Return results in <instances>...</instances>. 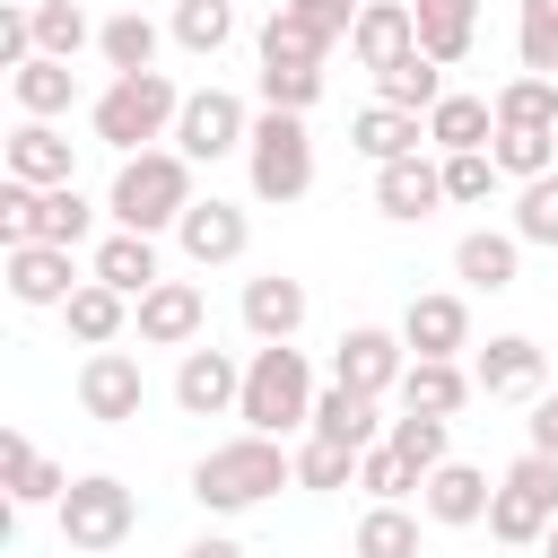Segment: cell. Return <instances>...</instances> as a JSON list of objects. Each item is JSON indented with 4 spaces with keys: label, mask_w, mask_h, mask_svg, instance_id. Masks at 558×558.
Here are the masks:
<instances>
[{
    "label": "cell",
    "mask_w": 558,
    "mask_h": 558,
    "mask_svg": "<svg viewBox=\"0 0 558 558\" xmlns=\"http://www.w3.org/2000/svg\"><path fill=\"white\" fill-rule=\"evenodd\" d=\"M279 488H296V453L279 445V436H227V445H209L201 462H192V497L209 506V514H244V506H262V497H279Z\"/></svg>",
    "instance_id": "cell-1"
},
{
    "label": "cell",
    "mask_w": 558,
    "mask_h": 558,
    "mask_svg": "<svg viewBox=\"0 0 558 558\" xmlns=\"http://www.w3.org/2000/svg\"><path fill=\"white\" fill-rule=\"evenodd\" d=\"M192 201H201V192H192V157H183V148H140V157H122V174H113V192H105L113 227H140V235L183 227Z\"/></svg>",
    "instance_id": "cell-2"
},
{
    "label": "cell",
    "mask_w": 558,
    "mask_h": 558,
    "mask_svg": "<svg viewBox=\"0 0 558 558\" xmlns=\"http://www.w3.org/2000/svg\"><path fill=\"white\" fill-rule=\"evenodd\" d=\"M235 418H244L253 436L314 427V366H305L296 340H262V349L244 357V401H235Z\"/></svg>",
    "instance_id": "cell-3"
},
{
    "label": "cell",
    "mask_w": 558,
    "mask_h": 558,
    "mask_svg": "<svg viewBox=\"0 0 558 558\" xmlns=\"http://www.w3.org/2000/svg\"><path fill=\"white\" fill-rule=\"evenodd\" d=\"M174 113H183V87L166 70H122L96 105H87V131L122 157H140L148 140H174Z\"/></svg>",
    "instance_id": "cell-4"
},
{
    "label": "cell",
    "mask_w": 558,
    "mask_h": 558,
    "mask_svg": "<svg viewBox=\"0 0 558 558\" xmlns=\"http://www.w3.org/2000/svg\"><path fill=\"white\" fill-rule=\"evenodd\" d=\"M244 174H253V201H305L314 192V140H305V113H279L262 105L253 113V140H244Z\"/></svg>",
    "instance_id": "cell-5"
},
{
    "label": "cell",
    "mask_w": 558,
    "mask_h": 558,
    "mask_svg": "<svg viewBox=\"0 0 558 558\" xmlns=\"http://www.w3.org/2000/svg\"><path fill=\"white\" fill-rule=\"evenodd\" d=\"M549 523H558V453H514L506 462V480H497V497H488V541H506V549H532V541H549Z\"/></svg>",
    "instance_id": "cell-6"
},
{
    "label": "cell",
    "mask_w": 558,
    "mask_h": 558,
    "mask_svg": "<svg viewBox=\"0 0 558 558\" xmlns=\"http://www.w3.org/2000/svg\"><path fill=\"white\" fill-rule=\"evenodd\" d=\"M87 227H96V209H87V192L78 183H0V244H87Z\"/></svg>",
    "instance_id": "cell-7"
},
{
    "label": "cell",
    "mask_w": 558,
    "mask_h": 558,
    "mask_svg": "<svg viewBox=\"0 0 558 558\" xmlns=\"http://www.w3.org/2000/svg\"><path fill=\"white\" fill-rule=\"evenodd\" d=\"M52 523H61V549L105 558V549H122V541L140 532V497H131L113 471H87V480H70V497L52 506Z\"/></svg>",
    "instance_id": "cell-8"
},
{
    "label": "cell",
    "mask_w": 558,
    "mask_h": 558,
    "mask_svg": "<svg viewBox=\"0 0 558 558\" xmlns=\"http://www.w3.org/2000/svg\"><path fill=\"white\" fill-rule=\"evenodd\" d=\"M244 140H253L244 96H227V87H192V96H183V113H174V148H183L192 166H218V157H235Z\"/></svg>",
    "instance_id": "cell-9"
},
{
    "label": "cell",
    "mask_w": 558,
    "mask_h": 558,
    "mask_svg": "<svg viewBox=\"0 0 558 558\" xmlns=\"http://www.w3.org/2000/svg\"><path fill=\"white\" fill-rule=\"evenodd\" d=\"M401 375H410V340L401 331H384V323H349L340 331V349H331V384H349V392H401Z\"/></svg>",
    "instance_id": "cell-10"
},
{
    "label": "cell",
    "mask_w": 558,
    "mask_h": 558,
    "mask_svg": "<svg viewBox=\"0 0 558 558\" xmlns=\"http://www.w3.org/2000/svg\"><path fill=\"white\" fill-rule=\"evenodd\" d=\"M140 401H148L140 357H131V349H87V366H78V410H87L96 427H122V418H140Z\"/></svg>",
    "instance_id": "cell-11"
},
{
    "label": "cell",
    "mask_w": 558,
    "mask_h": 558,
    "mask_svg": "<svg viewBox=\"0 0 558 558\" xmlns=\"http://www.w3.org/2000/svg\"><path fill=\"white\" fill-rule=\"evenodd\" d=\"M174 244H183V262L192 270H227V262H244V244H253V218L235 209V201H192L183 209V227H174Z\"/></svg>",
    "instance_id": "cell-12"
},
{
    "label": "cell",
    "mask_w": 558,
    "mask_h": 558,
    "mask_svg": "<svg viewBox=\"0 0 558 558\" xmlns=\"http://www.w3.org/2000/svg\"><path fill=\"white\" fill-rule=\"evenodd\" d=\"M471 375H480V392H488V401H541V392H549V349H541V340H523V331H497V340L480 349V366H471Z\"/></svg>",
    "instance_id": "cell-13"
},
{
    "label": "cell",
    "mask_w": 558,
    "mask_h": 558,
    "mask_svg": "<svg viewBox=\"0 0 558 558\" xmlns=\"http://www.w3.org/2000/svg\"><path fill=\"white\" fill-rule=\"evenodd\" d=\"M235 401H244V366H235L227 349H201V340H192L183 366H174V410H183V418H227Z\"/></svg>",
    "instance_id": "cell-14"
},
{
    "label": "cell",
    "mask_w": 558,
    "mask_h": 558,
    "mask_svg": "<svg viewBox=\"0 0 558 558\" xmlns=\"http://www.w3.org/2000/svg\"><path fill=\"white\" fill-rule=\"evenodd\" d=\"M131 323H140V340H148V349H192V340H201V323H209V296H201L192 279H157V288L131 305Z\"/></svg>",
    "instance_id": "cell-15"
},
{
    "label": "cell",
    "mask_w": 558,
    "mask_h": 558,
    "mask_svg": "<svg viewBox=\"0 0 558 558\" xmlns=\"http://www.w3.org/2000/svg\"><path fill=\"white\" fill-rule=\"evenodd\" d=\"M0 270H9L17 305H70V288H78L70 244H0Z\"/></svg>",
    "instance_id": "cell-16"
},
{
    "label": "cell",
    "mask_w": 558,
    "mask_h": 558,
    "mask_svg": "<svg viewBox=\"0 0 558 558\" xmlns=\"http://www.w3.org/2000/svg\"><path fill=\"white\" fill-rule=\"evenodd\" d=\"M488 497H497V488H488V471H471V462H453V453L418 480V514H427V523H445V532L488 523Z\"/></svg>",
    "instance_id": "cell-17"
},
{
    "label": "cell",
    "mask_w": 558,
    "mask_h": 558,
    "mask_svg": "<svg viewBox=\"0 0 558 558\" xmlns=\"http://www.w3.org/2000/svg\"><path fill=\"white\" fill-rule=\"evenodd\" d=\"M436 201H445V157H392V166H375V209L384 218L418 227V218H436Z\"/></svg>",
    "instance_id": "cell-18"
},
{
    "label": "cell",
    "mask_w": 558,
    "mask_h": 558,
    "mask_svg": "<svg viewBox=\"0 0 558 558\" xmlns=\"http://www.w3.org/2000/svg\"><path fill=\"white\" fill-rule=\"evenodd\" d=\"M0 488H9V506H61L70 497V471L52 453H35L26 427H0Z\"/></svg>",
    "instance_id": "cell-19"
},
{
    "label": "cell",
    "mask_w": 558,
    "mask_h": 558,
    "mask_svg": "<svg viewBox=\"0 0 558 558\" xmlns=\"http://www.w3.org/2000/svg\"><path fill=\"white\" fill-rule=\"evenodd\" d=\"M401 340H410V357H462V349H471V305H462L453 288H436V296H410V314H401Z\"/></svg>",
    "instance_id": "cell-20"
},
{
    "label": "cell",
    "mask_w": 558,
    "mask_h": 558,
    "mask_svg": "<svg viewBox=\"0 0 558 558\" xmlns=\"http://www.w3.org/2000/svg\"><path fill=\"white\" fill-rule=\"evenodd\" d=\"M349 52H357V70H392L401 52H418V17H410V0H366L357 26H349Z\"/></svg>",
    "instance_id": "cell-21"
},
{
    "label": "cell",
    "mask_w": 558,
    "mask_h": 558,
    "mask_svg": "<svg viewBox=\"0 0 558 558\" xmlns=\"http://www.w3.org/2000/svg\"><path fill=\"white\" fill-rule=\"evenodd\" d=\"M514 270H523V235H514V227H471V235L453 244V279H471V288H488V296H506Z\"/></svg>",
    "instance_id": "cell-22"
},
{
    "label": "cell",
    "mask_w": 558,
    "mask_h": 558,
    "mask_svg": "<svg viewBox=\"0 0 558 558\" xmlns=\"http://www.w3.org/2000/svg\"><path fill=\"white\" fill-rule=\"evenodd\" d=\"M244 331L253 340H296L305 331V279H288V270L244 279Z\"/></svg>",
    "instance_id": "cell-23"
},
{
    "label": "cell",
    "mask_w": 558,
    "mask_h": 558,
    "mask_svg": "<svg viewBox=\"0 0 558 558\" xmlns=\"http://www.w3.org/2000/svg\"><path fill=\"white\" fill-rule=\"evenodd\" d=\"M87 279H105V288H122V296L140 305V296L166 279V270H157V235H140V227H113V235L96 244V270H87Z\"/></svg>",
    "instance_id": "cell-24"
},
{
    "label": "cell",
    "mask_w": 558,
    "mask_h": 558,
    "mask_svg": "<svg viewBox=\"0 0 558 558\" xmlns=\"http://www.w3.org/2000/svg\"><path fill=\"white\" fill-rule=\"evenodd\" d=\"M384 427H392V418H375V392L323 384V392H314V427H305V436H331V445H357V453H366V445H384Z\"/></svg>",
    "instance_id": "cell-25"
},
{
    "label": "cell",
    "mask_w": 558,
    "mask_h": 558,
    "mask_svg": "<svg viewBox=\"0 0 558 558\" xmlns=\"http://www.w3.org/2000/svg\"><path fill=\"white\" fill-rule=\"evenodd\" d=\"M418 140H427V113H401V105H366V113L349 122V148H357L366 166H392V157H418Z\"/></svg>",
    "instance_id": "cell-26"
},
{
    "label": "cell",
    "mask_w": 558,
    "mask_h": 558,
    "mask_svg": "<svg viewBox=\"0 0 558 558\" xmlns=\"http://www.w3.org/2000/svg\"><path fill=\"white\" fill-rule=\"evenodd\" d=\"M70 166H78V148H70L52 122L26 113V122L9 131V174H17V183H44V192H52V183H70Z\"/></svg>",
    "instance_id": "cell-27"
},
{
    "label": "cell",
    "mask_w": 558,
    "mask_h": 558,
    "mask_svg": "<svg viewBox=\"0 0 558 558\" xmlns=\"http://www.w3.org/2000/svg\"><path fill=\"white\" fill-rule=\"evenodd\" d=\"M61 323H70V340L113 349V340L131 331V296H122V288H105V279H78V288H70V305H61Z\"/></svg>",
    "instance_id": "cell-28"
},
{
    "label": "cell",
    "mask_w": 558,
    "mask_h": 558,
    "mask_svg": "<svg viewBox=\"0 0 558 558\" xmlns=\"http://www.w3.org/2000/svg\"><path fill=\"white\" fill-rule=\"evenodd\" d=\"M471 392H480V375H471L462 357H410V375H401V410H436V418H453Z\"/></svg>",
    "instance_id": "cell-29"
},
{
    "label": "cell",
    "mask_w": 558,
    "mask_h": 558,
    "mask_svg": "<svg viewBox=\"0 0 558 558\" xmlns=\"http://www.w3.org/2000/svg\"><path fill=\"white\" fill-rule=\"evenodd\" d=\"M410 17H418V52H436L445 70L480 44V0H410Z\"/></svg>",
    "instance_id": "cell-30"
},
{
    "label": "cell",
    "mask_w": 558,
    "mask_h": 558,
    "mask_svg": "<svg viewBox=\"0 0 558 558\" xmlns=\"http://www.w3.org/2000/svg\"><path fill=\"white\" fill-rule=\"evenodd\" d=\"M9 96H17V113L52 122V113H70V96H78V70H70L61 52H35L26 70H9Z\"/></svg>",
    "instance_id": "cell-31"
},
{
    "label": "cell",
    "mask_w": 558,
    "mask_h": 558,
    "mask_svg": "<svg viewBox=\"0 0 558 558\" xmlns=\"http://www.w3.org/2000/svg\"><path fill=\"white\" fill-rule=\"evenodd\" d=\"M488 140H497V105H488V96H453V87H445V96H436V113H427V148H445V157H453V148H488Z\"/></svg>",
    "instance_id": "cell-32"
},
{
    "label": "cell",
    "mask_w": 558,
    "mask_h": 558,
    "mask_svg": "<svg viewBox=\"0 0 558 558\" xmlns=\"http://www.w3.org/2000/svg\"><path fill=\"white\" fill-rule=\"evenodd\" d=\"M436 96H445V61H436V52H401L392 70H375V105L436 113Z\"/></svg>",
    "instance_id": "cell-33"
},
{
    "label": "cell",
    "mask_w": 558,
    "mask_h": 558,
    "mask_svg": "<svg viewBox=\"0 0 558 558\" xmlns=\"http://www.w3.org/2000/svg\"><path fill=\"white\" fill-rule=\"evenodd\" d=\"M488 105H497L506 131H558V78H541V70H514Z\"/></svg>",
    "instance_id": "cell-34"
},
{
    "label": "cell",
    "mask_w": 558,
    "mask_h": 558,
    "mask_svg": "<svg viewBox=\"0 0 558 558\" xmlns=\"http://www.w3.org/2000/svg\"><path fill=\"white\" fill-rule=\"evenodd\" d=\"M349 558H418V514L375 497V506L357 514V532H349Z\"/></svg>",
    "instance_id": "cell-35"
},
{
    "label": "cell",
    "mask_w": 558,
    "mask_h": 558,
    "mask_svg": "<svg viewBox=\"0 0 558 558\" xmlns=\"http://www.w3.org/2000/svg\"><path fill=\"white\" fill-rule=\"evenodd\" d=\"M157 17H140V9H122V17H105L96 26V52H105V70L122 78V70H157Z\"/></svg>",
    "instance_id": "cell-36"
},
{
    "label": "cell",
    "mask_w": 558,
    "mask_h": 558,
    "mask_svg": "<svg viewBox=\"0 0 558 558\" xmlns=\"http://www.w3.org/2000/svg\"><path fill=\"white\" fill-rule=\"evenodd\" d=\"M166 35H174L183 52H201V61H218V52L235 44V9H227V0H174Z\"/></svg>",
    "instance_id": "cell-37"
},
{
    "label": "cell",
    "mask_w": 558,
    "mask_h": 558,
    "mask_svg": "<svg viewBox=\"0 0 558 558\" xmlns=\"http://www.w3.org/2000/svg\"><path fill=\"white\" fill-rule=\"evenodd\" d=\"M488 157H497V174H506V183H532V174H549V166H558V131H506V122H497Z\"/></svg>",
    "instance_id": "cell-38"
},
{
    "label": "cell",
    "mask_w": 558,
    "mask_h": 558,
    "mask_svg": "<svg viewBox=\"0 0 558 558\" xmlns=\"http://www.w3.org/2000/svg\"><path fill=\"white\" fill-rule=\"evenodd\" d=\"M418 480H427V471H418V462H410V453H401L392 436L357 453V488H366V497H384V506H401V497H410Z\"/></svg>",
    "instance_id": "cell-39"
},
{
    "label": "cell",
    "mask_w": 558,
    "mask_h": 558,
    "mask_svg": "<svg viewBox=\"0 0 558 558\" xmlns=\"http://www.w3.org/2000/svg\"><path fill=\"white\" fill-rule=\"evenodd\" d=\"M514 52H523V70L558 78V0H523L514 9Z\"/></svg>",
    "instance_id": "cell-40"
},
{
    "label": "cell",
    "mask_w": 558,
    "mask_h": 558,
    "mask_svg": "<svg viewBox=\"0 0 558 558\" xmlns=\"http://www.w3.org/2000/svg\"><path fill=\"white\" fill-rule=\"evenodd\" d=\"M35 44H44V52H61V61H78V52L96 44V26H87V9H78V0H35Z\"/></svg>",
    "instance_id": "cell-41"
},
{
    "label": "cell",
    "mask_w": 558,
    "mask_h": 558,
    "mask_svg": "<svg viewBox=\"0 0 558 558\" xmlns=\"http://www.w3.org/2000/svg\"><path fill=\"white\" fill-rule=\"evenodd\" d=\"M253 52H262V61H314V70H323V52H331V44H323L305 17L270 9V17H262V35H253Z\"/></svg>",
    "instance_id": "cell-42"
},
{
    "label": "cell",
    "mask_w": 558,
    "mask_h": 558,
    "mask_svg": "<svg viewBox=\"0 0 558 558\" xmlns=\"http://www.w3.org/2000/svg\"><path fill=\"white\" fill-rule=\"evenodd\" d=\"M314 96H323V70H314V61H262V105L314 113Z\"/></svg>",
    "instance_id": "cell-43"
},
{
    "label": "cell",
    "mask_w": 558,
    "mask_h": 558,
    "mask_svg": "<svg viewBox=\"0 0 558 558\" xmlns=\"http://www.w3.org/2000/svg\"><path fill=\"white\" fill-rule=\"evenodd\" d=\"M349 480H357V445H331V436L296 445V488H349Z\"/></svg>",
    "instance_id": "cell-44"
},
{
    "label": "cell",
    "mask_w": 558,
    "mask_h": 558,
    "mask_svg": "<svg viewBox=\"0 0 558 558\" xmlns=\"http://www.w3.org/2000/svg\"><path fill=\"white\" fill-rule=\"evenodd\" d=\"M514 235H523V244H558V166L514 192Z\"/></svg>",
    "instance_id": "cell-45"
},
{
    "label": "cell",
    "mask_w": 558,
    "mask_h": 558,
    "mask_svg": "<svg viewBox=\"0 0 558 558\" xmlns=\"http://www.w3.org/2000/svg\"><path fill=\"white\" fill-rule=\"evenodd\" d=\"M445 427H453V418H436V410H401L384 436H392V445H401L418 471H436V462H445Z\"/></svg>",
    "instance_id": "cell-46"
},
{
    "label": "cell",
    "mask_w": 558,
    "mask_h": 558,
    "mask_svg": "<svg viewBox=\"0 0 558 558\" xmlns=\"http://www.w3.org/2000/svg\"><path fill=\"white\" fill-rule=\"evenodd\" d=\"M497 183H506V174H497L488 148H453V157H445V201H488Z\"/></svg>",
    "instance_id": "cell-47"
},
{
    "label": "cell",
    "mask_w": 558,
    "mask_h": 558,
    "mask_svg": "<svg viewBox=\"0 0 558 558\" xmlns=\"http://www.w3.org/2000/svg\"><path fill=\"white\" fill-rule=\"evenodd\" d=\"M35 52V0H0V70H26Z\"/></svg>",
    "instance_id": "cell-48"
},
{
    "label": "cell",
    "mask_w": 558,
    "mask_h": 558,
    "mask_svg": "<svg viewBox=\"0 0 558 558\" xmlns=\"http://www.w3.org/2000/svg\"><path fill=\"white\" fill-rule=\"evenodd\" d=\"M279 9H288V17H305L323 44H340V35L357 26V9H366V0H279Z\"/></svg>",
    "instance_id": "cell-49"
},
{
    "label": "cell",
    "mask_w": 558,
    "mask_h": 558,
    "mask_svg": "<svg viewBox=\"0 0 558 558\" xmlns=\"http://www.w3.org/2000/svg\"><path fill=\"white\" fill-rule=\"evenodd\" d=\"M523 445H532V453H558V392H541V401H532V418H523Z\"/></svg>",
    "instance_id": "cell-50"
},
{
    "label": "cell",
    "mask_w": 558,
    "mask_h": 558,
    "mask_svg": "<svg viewBox=\"0 0 558 558\" xmlns=\"http://www.w3.org/2000/svg\"><path fill=\"white\" fill-rule=\"evenodd\" d=\"M183 558H244V549H235V541H227V532H201V541H192V549H183Z\"/></svg>",
    "instance_id": "cell-51"
},
{
    "label": "cell",
    "mask_w": 558,
    "mask_h": 558,
    "mask_svg": "<svg viewBox=\"0 0 558 558\" xmlns=\"http://www.w3.org/2000/svg\"><path fill=\"white\" fill-rule=\"evenodd\" d=\"M541 558H558V523H549V541H541Z\"/></svg>",
    "instance_id": "cell-52"
}]
</instances>
